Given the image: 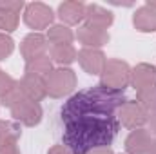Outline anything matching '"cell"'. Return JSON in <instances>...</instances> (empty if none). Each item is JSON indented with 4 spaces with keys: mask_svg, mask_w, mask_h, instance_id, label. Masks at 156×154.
Returning <instances> with one entry per match:
<instances>
[{
    "mask_svg": "<svg viewBox=\"0 0 156 154\" xmlns=\"http://www.w3.org/2000/svg\"><path fill=\"white\" fill-rule=\"evenodd\" d=\"M118 131V116H80L64 123L62 145L73 154H89L109 147Z\"/></svg>",
    "mask_w": 156,
    "mask_h": 154,
    "instance_id": "6da1fadb",
    "label": "cell"
},
{
    "mask_svg": "<svg viewBox=\"0 0 156 154\" xmlns=\"http://www.w3.org/2000/svg\"><path fill=\"white\" fill-rule=\"evenodd\" d=\"M123 91L105 85H94L73 94L60 109L62 121H71L80 116H116V111L125 103Z\"/></svg>",
    "mask_w": 156,
    "mask_h": 154,
    "instance_id": "7a4b0ae2",
    "label": "cell"
},
{
    "mask_svg": "<svg viewBox=\"0 0 156 154\" xmlns=\"http://www.w3.org/2000/svg\"><path fill=\"white\" fill-rule=\"evenodd\" d=\"M44 80H45V91L51 98H62L76 87V75L69 67L53 69Z\"/></svg>",
    "mask_w": 156,
    "mask_h": 154,
    "instance_id": "3957f363",
    "label": "cell"
},
{
    "mask_svg": "<svg viewBox=\"0 0 156 154\" xmlns=\"http://www.w3.org/2000/svg\"><path fill=\"white\" fill-rule=\"evenodd\" d=\"M129 83H131V67L118 58L107 60L102 71V85L123 91Z\"/></svg>",
    "mask_w": 156,
    "mask_h": 154,
    "instance_id": "277c9868",
    "label": "cell"
},
{
    "mask_svg": "<svg viewBox=\"0 0 156 154\" xmlns=\"http://www.w3.org/2000/svg\"><path fill=\"white\" fill-rule=\"evenodd\" d=\"M147 116L149 113L136 102V100H127L120 109H118V121L131 131L142 129L147 123Z\"/></svg>",
    "mask_w": 156,
    "mask_h": 154,
    "instance_id": "5b68a950",
    "label": "cell"
},
{
    "mask_svg": "<svg viewBox=\"0 0 156 154\" xmlns=\"http://www.w3.org/2000/svg\"><path fill=\"white\" fill-rule=\"evenodd\" d=\"M11 114L16 121L24 123L27 127H35L42 120V107H40L38 102H31L24 96L20 102H16L11 107Z\"/></svg>",
    "mask_w": 156,
    "mask_h": 154,
    "instance_id": "8992f818",
    "label": "cell"
},
{
    "mask_svg": "<svg viewBox=\"0 0 156 154\" xmlns=\"http://www.w3.org/2000/svg\"><path fill=\"white\" fill-rule=\"evenodd\" d=\"M24 22L31 29H45L53 22V11H51L49 5H45L42 2L27 4L26 13H24Z\"/></svg>",
    "mask_w": 156,
    "mask_h": 154,
    "instance_id": "52a82bcc",
    "label": "cell"
},
{
    "mask_svg": "<svg viewBox=\"0 0 156 154\" xmlns=\"http://www.w3.org/2000/svg\"><path fill=\"white\" fill-rule=\"evenodd\" d=\"M78 62L82 65V69L87 75H102L104 67H105V54L100 49H91V47H83L82 51H78Z\"/></svg>",
    "mask_w": 156,
    "mask_h": 154,
    "instance_id": "ba28073f",
    "label": "cell"
},
{
    "mask_svg": "<svg viewBox=\"0 0 156 154\" xmlns=\"http://www.w3.org/2000/svg\"><path fill=\"white\" fill-rule=\"evenodd\" d=\"M18 87H20L22 94L31 102H40L47 96L45 80L37 75H24V78L18 82Z\"/></svg>",
    "mask_w": 156,
    "mask_h": 154,
    "instance_id": "9c48e42d",
    "label": "cell"
},
{
    "mask_svg": "<svg viewBox=\"0 0 156 154\" xmlns=\"http://www.w3.org/2000/svg\"><path fill=\"white\" fill-rule=\"evenodd\" d=\"M131 85L138 91L156 85V67L151 64H138L131 71Z\"/></svg>",
    "mask_w": 156,
    "mask_h": 154,
    "instance_id": "30bf717a",
    "label": "cell"
},
{
    "mask_svg": "<svg viewBox=\"0 0 156 154\" xmlns=\"http://www.w3.org/2000/svg\"><path fill=\"white\" fill-rule=\"evenodd\" d=\"M45 42H47V38L44 35H40V33H31V35H27L26 38L22 40L20 53L26 58V62L27 60H33L37 56H44L45 54V49H47V44Z\"/></svg>",
    "mask_w": 156,
    "mask_h": 154,
    "instance_id": "8fae6325",
    "label": "cell"
},
{
    "mask_svg": "<svg viewBox=\"0 0 156 154\" xmlns=\"http://www.w3.org/2000/svg\"><path fill=\"white\" fill-rule=\"evenodd\" d=\"M76 38L85 45V47H91V49H98L102 47L104 44L109 42V35L105 29H98V27H93L89 24H83L76 33Z\"/></svg>",
    "mask_w": 156,
    "mask_h": 154,
    "instance_id": "7c38bea8",
    "label": "cell"
},
{
    "mask_svg": "<svg viewBox=\"0 0 156 154\" xmlns=\"http://www.w3.org/2000/svg\"><path fill=\"white\" fill-rule=\"evenodd\" d=\"M151 143H153L151 132L145 129H136L127 136L125 151L127 154H147L151 149Z\"/></svg>",
    "mask_w": 156,
    "mask_h": 154,
    "instance_id": "4fadbf2b",
    "label": "cell"
},
{
    "mask_svg": "<svg viewBox=\"0 0 156 154\" xmlns=\"http://www.w3.org/2000/svg\"><path fill=\"white\" fill-rule=\"evenodd\" d=\"M85 4L82 2H64L58 7V16L67 26H76L85 18Z\"/></svg>",
    "mask_w": 156,
    "mask_h": 154,
    "instance_id": "5bb4252c",
    "label": "cell"
},
{
    "mask_svg": "<svg viewBox=\"0 0 156 154\" xmlns=\"http://www.w3.org/2000/svg\"><path fill=\"white\" fill-rule=\"evenodd\" d=\"M85 20L89 26L98 27V29H107L113 24V13L104 9L98 4H91L85 7Z\"/></svg>",
    "mask_w": 156,
    "mask_h": 154,
    "instance_id": "9a60e30c",
    "label": "cell"
},
{
    "mask_svg": "<svg viewBox=\"0 0 156 154\" xmlns=\"http://www.w3.org/2000/svg\"><path fill=\"white\" fill-rule=\"evenodd\" d=\"M133 24L138 31L142 33H151V31H156V11L144 5L140 9H136L134 16H133Z\"/></svg>",
    "mask_w": 156,
    "mask_h": 154,
    "instance_id": "2e32d148",
    "label": "cell"
},
{
    "mask_svg": "<svg viewBox=\"0 0 156 154\" xmlns=\"http://www.w3.org/2000/svg\"><path fill=\"white\" fill-rule=\"evenodd\" d=\"M49 56H51V62H56V64H60L64 67V65H69V64H73L76 60L78 53L71 44H67V45H53Z\"/></svg>",
    "mask_w": 156,
    "mask_h": 154,
    "instance_id": "e0dca14e",
    "label": "cell"
},
{
    "mask_svg": "<svg viewBox=\"0 0 156 154\" xmlns=\"http://www.w3.org/2000/svg\"><path fill=\"white\" fill-rule=\"evenodd\" d=\"M51 71H53V62L47 54L37 56V58L26 62V75H37V76L45 78Z\"/></svg>",
    "mask_w": 156,
    "mask_h": 154,
    "instance_id": "ac0fdd59",
    "label": "cell"
},
{
    "mask_svg": "<svg viewBox=\"0 0 156 154\" xmlns=\"http://www.w3.org/2000/svg\"><path fill=\"white\" fill-rule=\"evenodd\" d=\"M22 134V129L15 121H0V147L16 143Z\"/></svg>",
    "mask_w": 156,
    "mask_h": 154,
    "instance_id": "d6986e66",
    "label": "cell"
},
{
    "mask_svg": "<svg viewBox=\"0 0 156 154\" xmlns=\"http://www.w3.org/2000/svg\"><path fill=\"white\" fill-rule=\"evenodd\" d=\"M47 40L53 44V45H67L75 40L73 31L67 27V26H53L49 31H47Z\"/></svg>",
    "mask_w": 156,
    "mask_h": 154,
    "instance_id": "ffe728a7",
    "label": "cell"
},
{
    "mask_svg": "<svg viewBox=\"0 0 156 154\" xmlns=\"http://www.w3.org/2000/svg\"><path fill=\"white\" fill-rule=\"evenodd\" d=\"M136 102H138L147 113L154 111L156 109V85L154 87H147V89H144V91H138V93H136Z\"/></svg>",
    "mask_w": 156,
    "mask_h": 154,
    "instance_id": "44dd1931",
    "label": "cell"
},
{
    "mask_svg": "<svg viewBox=\"0 0 156 154\" xmlns=\"http://www.w3.org/2000/svg\"><path fill=\"white\" fill-rule=\"evenodd\" d=\"M16 26H18V13H13V11L0 7V31L11 33L16 29Z\"/></svg>",
    "mask_w": 156,
    "mask_h": 154,
    "instance_id": "7402d4cb",
    "label": "cell"
},
{
    "mask_svg": "<svg viewBox=\"0 0 156 154\" xmlns=\"http://www.w3.org/2000/svg\"><path fill=\"white\" fill-rule=\"evenodd\" d=\"M15 49V42L5 33H0V60H5Z\"/></svg>",
    "mask_w": 156,
    "mask_h": 154,
    "instance_id": "603a6c76",
    "label": "cell"
},
{
    "mask_svg": "<svg viewBox=\"0 0 156 154\" xmlns=\"http://www.w3.org/2000/svg\"><path fill=\"white\" fill-rule=\"evenodd\" d=\"M15 85H16V82L9 76V75H5V73L0 69V98H2V96H5V93H9Z\"/></svg>",
    "mask_w": 156,
    "mask_h": 154,
    "instance_id": "cb8c5ba5",
    "label": "cell"
},
{
    "mask_svg": "<svg viewBox=\"0 0 156 154\" xmlns=\"http://www.w3.org/2000/svg\"><path fill=\"white\" fill-rule=\"evenodd\" d=\"M0 7L2 9H7V11H13V13H20V9L24 7V2H0Z\"/></svg>",
    "mask_w": 156,
    "mask_h": 154,
    "instance_id": "d4e9b609",
    "label": "cell"
},
{
    "mask_svg": "<svg viewBox=\"0 0 156 154\" xmlns=\"http://www.w3.org/2000/svg\"><path fill=\"white\" fill-rule=\"evenodd\" d=\"M0 154H20V151H18L16 143H11V145H4V147H0Z\"/></svg>",
    "mask_w": 156,
    "mask_h": 154,
    "instance_id": "484cf974",
    "label": "cell"
},
{
    "mask_svg": "<svg viewBox=\"0 0 156 154\" xmlns=\"http://www.w3.org/2000/svg\"><path fill=\"white\" fill-rule=\"evenodd\" d=\"M47 154H73L66 145H55V147H51L49 149V152Z\"/></svg>",
    "mask_w": 156,
    "mask_h": 154,
    "instance_id": "4316f807",
    "label": "cell"
},
{
    "mask_svg": "<svg viewBox=\"0 0 156 154\" xmlns=\"http://www.w3.org/2000/svg\"><path fill=\"white\" fill-rule=\"evenodd\" d=\"M147 123H149V127H151V132L156 134V109L149 113V116H147Z\"/></svg>",
    "mask_w": 156,
    "mask_h": 154,
    "instance_id": "83f0119b",
    "label": "cell"
},
{
    "mask_svg": "<svg viewBox=\"0 0 156 154\" xmlns=\"http://www.w3.org/2000/svg\"><path fill=\"white\" fill-rule=\"evenodd\" d=\"M89 154H113V151L109 147H104V149H96V151H93V152H89Z\"/></svg>",
    "mask_w": 156,
    "mask_h": 154,
    "instance_id": "f1b7e54d",
    "label": "cell"
},
{
    "mask_svg": "<svg viewBox=\"0 0 156 154\" xmlns=\"http://www.w3.org/2000/svg\"><path fill=\"white\" fill-rule=\"evenodd\" d=\"M147 154H156V140H153V143H151V149H149V152Z\"/></svg>",
    "mask_w": 156,
    "mask_h": 154,
    "instance_id": "f546056e",
    "label": "cell"
},
{
    "mask_svg": "<svg viewBox=\"0 0 156 154\" xmlns=\"http://www.w3.org/2000/svg\"><path fill=\"white\" fill-rule=\"evenodd\" d=\"M145 5H147V7H151V9H154V11H156V2H151V0H149V2L145 4Z\"/></svg>",
    "mask_w": 156,
    "mask_h": 154,
    "instance_id": "4dcf8cb0",
    "label": "cell"
}]
</instances>
